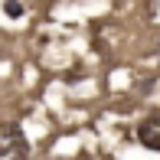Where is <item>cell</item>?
I'll return each instance as SVG.
<instances>
[{
  "instance_id": "obj_1",
  "label": "cell",
  "mask_w": 160,
  "mask_h": 160,
  "mask_svg": "<svg viewBox=\"0 0 160 160\" xmlns=\"http://www.w3.org/2000/svg\"><path fill=\"white\" fill-rule=\"evenodd\" d=\"M30 141L17 121H0V160H26Z\"/></svg>"
},
{
  "instance_id": "obj_2",
  "label": "cell",
  "mask_w": 160,
  "mask_h": 160,
  "mask_svg": "<svg viewBox=\"0 0 160 160\" xmlns=\"http://www.w3.org/2000/svg\"><path fill=\"white\" fill-rule=\"evenodd\" d=\"M137 141H141V147L160 154V114H150L137 124Z\"/></svg>"
},
{
  "instance_id": "obj_3",
  "label": "cell",
  "mask_w": 160,
  "mask_h": 160,
  "mask_svg": "<svg viewBox=\"0 0 160 160\" xmlns=\"http://www.w3.org/2000/svg\"><path fill=\"white\" fill-rule=\"evenodd\" d=\"M23 10H26V7L20 3V0H3V13H7L10 20H20V17H23Z\"/></svg>"
},
{
  "instance_id": "obj_4",
  "label": "cell",
  "mask_w": 160,
  "mask_h": 160,
  "mask_svg": "<svg viewBox=\"0 0 160 160\" xmlns=\"http://www.w3.org/2000/svg\"><path fill=\"white\" fill-rule=\"evenodd\" d=\"M157 56H160V42H157Z\"/></svg>"
}]
</instances>
